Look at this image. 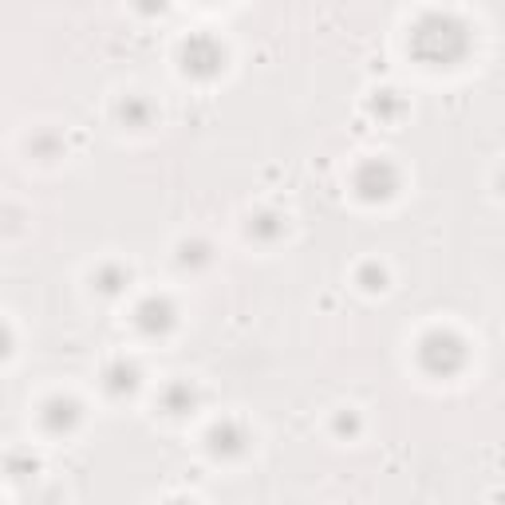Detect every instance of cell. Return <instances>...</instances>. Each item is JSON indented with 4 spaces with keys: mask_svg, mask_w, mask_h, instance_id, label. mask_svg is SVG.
<instances>
[{
    "mask_svg": "<svg viewBox=\"0 0 505 505\" xmlns=\"http://www.w3.org/2000/svg\"><path fill=\"white\" fill-rule=\"evenodd\" d=\"M217 64H221V48H217L214 40L198 36V40L186 43V72L210 75V72H217Z\"/></svg>",
    "mask_w": 505,
    "mask_h": 505,
    "instance_id": "cell-1",
    "label": "cell"
},
{
    "mask_svg": "<svg viewBox=\"0 0 505 505\" xmlns=\"http://www.w3.org/2000/svg\"><path fill=\"white\" fill-rule=\"evenodd\" d=\"M423 360L431 363V368L450 371V368H458V363H462V347H458V339H450V336H434V339H426Z\"/></svg>",
    "mask_w": 505,
    "mask_h": 505,
    "instance_id": "cell-2",
    "label": "cell"
},
{
    "mask_svg": "<svg viewBox=\"0 0 505 505\" xmlns=\"http://www.w3.org/2000/svg\"><path fill=\"white\" fill-rule=\"evenodd\" d=\"M210 439H214V450H217V454H237L241 442H245V434H241L233 423H225V426H217Z\"/></svg>",
    "mask_w": 505,
    "mask_h": 505,
    "instance_id": "cell-3",
    "label": "cell"
},
{
    "mask_svg": "<svg viewBox=\"0 0 505 505\" xmlns=\"http://www.w3.org/2000/svg\"><path fill=\"white\" fill-rule=\"evenodd\" d=\"M143 328L146 332H167L170 328V308L167 304H159V300L143 304Z\"/></svg>",
    "mask_w": 505,
    "mask_h": 505,
    "instance_id": "cell-4",
    "label": "cell"
},
{
    "mask_svg": "<svg viewBox=\"0 0 505 505\" xmlns=\"http://www.w3.org/2000/svg\"><path fill=\"white\" fill-rule=\"evenodd\" d=\"M75 423V403H51L48 407V426L51 431H67Z\"/></svg>",
    "mask_w": 505,
    "mask_h": 505,
    "instance_id": "cell-5",
    "label": "cell"
},
{
    "mask_svg": "<svg viewBox=\"0 0 505 505\" xmlns=\"http://www.w3.org/2000/svg\"><path fill=\"white\" fill-rule=\"evenodd\" d=\"M123 119H127V123H135V127H143V123H146V103L127 99V103H123Z\"/></svg>",
    "mask_w": 505,
    "mask_h": 505,
    "instance_id": "cell-6",
    "label": "cell"
}]
</instances>
